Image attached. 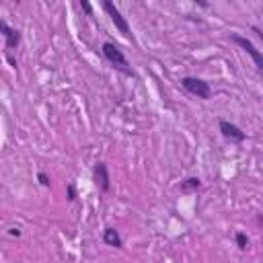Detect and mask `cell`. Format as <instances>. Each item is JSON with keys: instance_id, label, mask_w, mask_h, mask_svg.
Here are the masks:
<instances>
[{"instance_id": "8fae6325", "label": "cell", "mask_w": 263, "mask_h": 263, "mask_svg": "<svg viewBox=\"0 0 263 263\" xmlns=\"http://www.w3.org/2000/svg\"><path fill=\"white\" fill-rule=\"evenodd\" d=\"M66 193H68V200H70V202H74V200H76V187H74L72 183L66 187Z\"/></svg>"}, {"instance_id": "30bf717a", "label": "cell", "mask_w": 263, "mask_h": 263, "mask_svg": "<svg viewBox=\"0 0 263 263\" xmlns=\"http://www.w3.org/2000/svg\"><path fill=\"white\" fill-rule=\"evenodd\" d=\"M234 239H237V245H239V249H243V251H245V249L249 247L247 234H243V232H237V237H234Z\"/></svg>"}, {"instance_id": "8992f818", "label": "cell", "mask_w": 263, "mask_h": 263, "mask_svg": "<svg viewBox=\"0 0 263 263\" xmlns=\"http://www.w3.org/2000/svg\"><path fill=\"white\" fill-rule=\"evenodd\" d=\"M93 177H95V183L103 193L109 191L111 187V179H109V171H107V164L105 162H97L95 169H93Z\"/></svg>"}, {"instance_id": "7a4b0ae2", "label": "cell", "mask_w": 263, "mask_h": 263, "mask_svg": "<svg viewBox=\"0 0 263 263\" xmlns=\"http://www.w3.org/2000/svg\"><path fill=\"white\" fill-rule=\"evenodd\" d=\"M181 87H183L189 95L198 97V99H204V101H208V99L212 97L210 85H208L206 80H202V78H196V76H185V78H181Z\"/></svg>"}, {"instance_id": "9c48e42d", "label": "cell", "mask_w": 263, "mask_h": 263, "mask_svg": "<svg viewBox=\"0 0 263 263\" xmlns=\"http://www.w3.org/2000/svg\"><path fill=\"white\" fill-rule=\"evenodd\" d=\"M200 179H196V177H189V179H185V181L181 183V189L183 191H191V189H200Z\"/></svg>"}, {"instance_id": "ba28073f", "label": "cell", "mask_w": 263, "mask_h": 263, "mask_svg": "<svg viewBox=\"0 0 263 263\" xmlns=\"http://www.w3.org/2000/svg\"><path fill=\"white\" fill-rule=\"evenodd\" d=\"M103 241H105L109 247H115V249H121V245H123V241H121V237H119V232H117L115 228H105Z\"/></svg>"}, {"instance_id": "7c38bea8", "label": "cell", "mask_w": 263, "mask_h": 263, "mask_svg": "<svg viewBox=\"0 0 263 263\" xmlns=\"http://www.w3.org/2000/svg\"><path fill=\"white\" fill-rule=\"evenodd\" d=\"M37 179H39V183L44 185V187H50V177H48L46 173H39V175H37Z\"/></svg>"}, {"instance_id": "5b68a950", "label": "cell", "mask_w": 263, "mask_h": 263, "mask_svg": "<svg viewBox=\"0 0 263 263\" xmlns=\"http://www.w3.org/2000/svg\"><path fill=\"white\" fill-rule=\"evenodd\" d=\"M218 128H220V132H222V136L226 138V140L237 142V144L245 142V132H243L241 128L234 126V123H230V121H226V119H220V121H218Z\"/></svg>"}, {"instance_id": "5bb4252c", "label": "cell", "mask_w": 263, "mask_h": 263, "mask_svg": "<svg viewBox=\"0 0 263 263\" xmlns=\"http://www.w3.org/2000/svg\"><path fill=\"white\" fill-rule=\"evenodd\" d=\"M10 234H12V237H19V234H21V230H17V228H10Z\"/></svg>"}, {"instance_id": "277c9868", "label": "cell", "mask_w": 263, "mask_h": 263, "mask_svg": "<svg viewBox=\"0 0 263 263\" xmlns=\"http://www.w3.org/2000/svg\"><path fill=\"white\" fill-rule=\"evenodd\" d=\"M103 8H105V12L109 17H111V21H113V25L119 29V33L126 37V39H130V41H134V35H132V29H130V25H128V21H126V17L121 15V12L115 8V4L113 2H103Z\"/></svg>"}, {"instance_id": "3957f363", "label": "cell", "mask_w": 263, "mask_h": 263, "mask_svg": "<svg viewBox=\"0 0 263 263\" xmlns=\"http://www.w3.org/2000/svg\"><path fill=\"white\" fill-rule=\"evenodd\" d=\"M230 39L234 41L237 46H241L249 56H251V60H253V64H255V68H257V72L263 76V53L253 46V41H249L247 37H243V35H239V33H234V35H230Z\"/></svg>"}, {"instance_id": "6da1fadb", "label": "cell", "mask_w": 263, "mask_h": 263, "mask_svg": "<svg viewBox=\"0 0 263 263\" xmlns=\"http://www.w3.org/2000/svg\"><path fill=\"white\" fill-rule=\"evenodd\" d=\"M101 52H103V56L107 58V62L111 64L115 70H119L121 74H126V76H130V78L136 76L134 70L130 68V64H128V60H126V56H123V52H121L115 44H111V41H105V44L101 46Z\"/></svg>"}, {"instance_id": "4fadbf2b", "label": "cell", "mask_w": 263, "mask_h": 263, "mask_svg": "<svg viewBox=\"0 0 263 263\" xmlns=\"http://www.w3.org/2000/svg\"><path fill=\"white\" fill-rule=\"evenodd\" d=\"M80 6H82V10H85L87 15H91V12H93V6L89 2H80Z\"/></svg>"}, {"instance_id": "52a82bcc", "label": "cell", "mask_w": 263, "mask_h": 263, "mask_svg": "<svg viewBox=\"0 0 263 263\" xmlns=\"http://www.w3.org/2000/svg\"><path fill=\"white\" fill-rule=\"evenodd\" d=\"M0 33H2V37H4L6 50L19 48V44H21V33H19L17 29H12V27H8L6 21H0Z\"/></svg>"}]
</instances>
